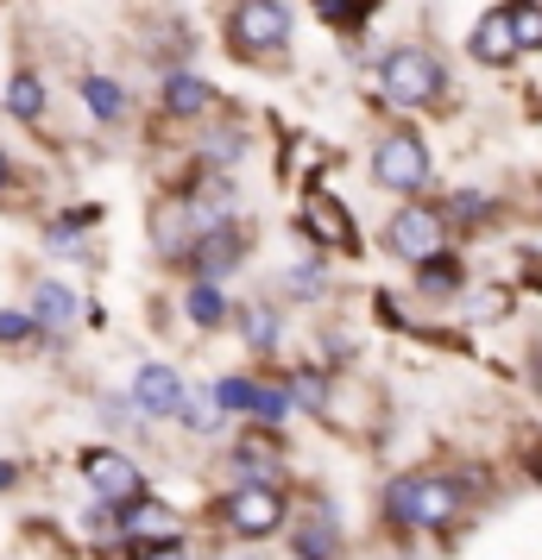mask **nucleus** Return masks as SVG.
I'll list each match as a JSON object with an SVG mask.
<instances>
[{
    "label": "nucleus",
    "instance_id": "obj_1",
    "mask_svg": "<svg viewBox=\"0 0 542 560\" xmlns=\"http://www.w3.org/2000/svg\"><path fill=\"white\" fill-rule=\"evenodd\" d=\"M385 510L404 529H441L454 510H461V485L454 479H397L391 485Z\"/></svg>",
    "mask_w": 542,
    "mask_h": 560
},
{
    "label": "nucleus",
    "instance_id": "obj_2",
    "mask_svg": "<svg viewBox=\"0 0 542 560\" xmlns=\"http://www.w3.org/2000/svg\"><path fill=\"white\" fill-rule=\"evenodd\" d=\"M379 82H385V95L397 107H423V102H436L441 95V63L423 45H397V51L385 57V70H379Z\"/></svg>",
    "mask_w": 542,
    "mask_h": 560
},
{
    "label": "nucleus",
    "instance_id": "obj_3",
    "mask_svg": "<svg viewBox=\"0 0 542 560\" xmlns=\"http://www.w3.org/2000/svg\"><path fill=\"white\" fill-rule=\"evenodd\" d=\"M290 38L285 0H240L233 7V51L240 57H278Z\"/></svg>",
    "mask_w": 542,
    "mask_h": 560
},
{
    "label": "nucleus",
    "instance_id": "obj_4",
    "mask_svg": "<svg viewBox=\"0 0 542 560\" xmlns=\"http://www.w3.org/2000/svg\"><path fill=\"white\" fill-rule=\"evenodd\" d=\"M221 523H228L233 535H272L278 523H285V491H278L272 479L240 485L228 504H221Z\"/></svg>",
    "mask_w": 542,
    "mask_h": 560
},
{
    "label": "nucleus",
    "instance_id": "obj_5",
    "mask_svg": "<svg viewBox=\"0 0 542 560\" xmlns=\"http://www.w3.org/2000/svg\"><path fill=\"white\" fill-rule=\"evenodd\" d=\"M372 177L385 183V189H423V183H429V152H423V139H416V132H391V139H379V152H372Z\"/></svg>",
    "mask_w": 542,
    "mask_h": 560
},
{
    "label": "nucleus",
    "instance_id": "obj_6",
    "mask_svg": "<svg viewBox=\"0 0 542 560\" xmlns=\"http://www.w3.org/2000/svg\"><path fill=\"white\" fill-rule=\"evenodd\" d=\"M441 240H448V228H441L436 208H404V214H397V221L385 228V246H391L397 258H411V265L436 258V253H441Z\"/></svg>",
    "mask_w": 542,
    "mask_h": 560
},
{
    "label": "nucleus",
    "instance_id": "obj_7",
    "mask_svg": "<svg viewBox=\"0 0 542 560\" xmlns=\"http://www.w3.org/2000/svg\"><path fill=\"white\" fill-rule=\"evenodd\" d=\"M82 472H89V485L102 491L107 504H127V498H139V491H146L139 466H132L127 454H114V447H95V454H82Z\"/></svg>",
    "mask_w": 542,
    "mask_h": 560
},
{
    "label": "nucleus",
    "instance_id": "obj_8",
    "mask_svg": "<svg viewBox=\"0 0 542 560\" xmlns=\"http://www.w3.org/2000/svg\"><path fill=\"white\" fill-rule=\"evenodd\" d=\"M215 404H221V409H253V416L285 422L290 397H285V390H272V384H253V378H221V384H215Z\"/></svg>",
    "mask_w": 542,
    "mask_h": 560
},
{
    "label": "nucleus",
    "instance_id": "obj_9",
    "mask_svg": "<svg viewBox=\"0 0 542 560\" xmlns=\"http://www.w3.org/2000/svg\"><path fill=\"white\" fill-rule=\"evenodd\" d=\"M132 404L146 409V416H177L183 409V378L171 365H146L139 378H132Z\"/></svg>",
    "mask_w": 542,
    "mask_h": 560
},
{
    "label": "nucleus",
    "instance_id": "obj_10",
    "mask_svg": "<svg viewBox=\"0 0 542 560\" xmlns=\"http://www.w3.org/2000/svg\"><path fill=\"white\" fill-rule=\"evenodd\" d=\"M246 258V240H240V228H203V246H196V271L203 278H221V271H233Z\"/></svg>",
    "mask_w": 542,
    "mask_h": 560
},
{
    "label": "nucleus",
    "instance_id": "obj_11",
    "mask_svg": "<svg viewBox=\"0 0 542 560\" xmlns=\"http://www.w3.org/2000/svg\"><path fill=\"white\" fill-rule=\"evenodd\" d=\"M120 535H127V541H164V535H177V523H171L164 504H152V498L139 491V498L120 504Z\"/></svg>",
    "mask_w": 542,
    "mask_h": 560
},
{
    "label": "nucleus",
    "instance_id": "obj_12",
    "mask_svg": "<svg viewBox=\"0 0 542 560\" xmlns=\"http://www.w3.org/2000/svg\"><path fill=\"white\" fill-rule=\"evenodd\" d=\"M303 214H310V228L322 233L328 246H360V240H354V221H347V208H341L335 196H328V189H315Z\"/></svg>",
    "mask_w": 542,
    "mask_h": 560
},
{
    "label": "nucleus",
    "instance_id": "obj_13",
    "mask_svg": "<svg viewBox=\"0 0 542 560\" xmlns=\"http://www.w3.org/2000/svg\"><path fill=\"white\" fill-rule=\"evenodd\" d=\"M473 57H480V63H511L517 57L511 13H486V20H480V32H473Z\"/></svg>",
    "mask_w": 542,
    "mask_h": 560
},
{
    "label": "nucleus",
    "instance_id": "obj_14",
    "mask_svg": "<svg viewBox=\"0 0 542 560\" xmlns=\"http://www.w3.org/2000/svg\"><path fill=\"white\" fill-rule=\"evenodd\" d=\"M208 102H215V95H208L203 77H171L164 82V107H171V114H203Z\"/></svg>",
    "mask_w": 542,
    "mask_h": 560
},
{
    "label": "nucleus",
    "instance_id": "obj_15",
    "mask_svg": "<svg viewBox=\"0 0 542 560\" xmlns=\"http://www.w3.org/2000/svg\"><path fill=\"white\" fill-rule=\"evenodd\" d=\"M82 102L95 107V120H120V114H127V95H120L107 77H89V82H82Z\"/></svg>",
    "mask_w": 542,
    "mask_h": 560
},
{
    "label": "nucleus",
    "instance_id": "obj_16",
    "mask_svg": "<svg viewBox=\"0 0 542 560\" xmlns=\"http://www.w3.org/2000/svg\"><path fill=\"white\" fill-rule=\"evenodd\" d=\"M505 13H511L517 51H537V45H542V7H537V0H523V7H505Z\"/></svg>",
    "mask_w": 542,
    "mask_h": 560
},
{
    "label": "nucleus",
    "instance_id": "obj_17",
    "mask_svg": "<svg viewBox=\"0 0 542 560\" xmlns=\"http://www.w3.org/2000/svg\"><path fill=\"white\" fill-rule=\"evenodd\" d=\"M38 315H45L51 328H70V315H77V296H70L64 283H38Z\"/></svg>",
    "mask_w": 542,
    "mask_h": 560
},
{
    "label": "nucleus",
    "instance_id": "obj_18",
    "mask_svg": "<svg viewBox=\"0 0 542 560\" xmlns=\"http://www.w3.org/2000/svg\"><path fill=\"white\" fill-rule=\"evenodd\" d=\"M189 315H196L203 328H221V322H228V296H221L215 283H196V290H189Z\"/></svg>",
    "mask_w": 542,
    "mask_h": 560
},
{
    "label": "nucleus",
    "instance_id": "obj_19",
    "mask_svg": "<svg viewBox=\"0 0 542 560\" xmlns=\"http://www.w3.org/2000/svg\"><path fill=\"white\" fill-rule=\"evenodd\" d=\"M38 107H45V89H38V77H13V89H7V114L38 120Z\"/></svg>",
    "mask_w": 542,
    "mask_h": 560
},
{
    "label": "nucleus",
    "instance_id": "obj_20",
    "mask_svg": "<svg viewBox=\"0 0 542 560\" xmlns=\"http://www.w3.org/2000/svg\"><path fill=\"white\" fill-rule=\"evenodd\" d=\"M416 278H423V290H429V296H448V290L461 283V271L436 253V258H423V265H416Z\"/></svg>",
    "mask_w": 542,
    "mask_h": 560
},
{
    "label": "nucleus",
    "instance_id": "obj_21",
    "mask_svg": "<svg viewBox=\"0 0 542 560\" xmlns=\"http://www.w3.org/2000/svg\"><path fill=\"white\" fill-rule=\"evenodd\" d=\"M32 334H38L32 315H20V308H7V315H0V347H20V340H32Z\"/></svg>",
    "mask_w": 542,
    "mask_h": 560
},
{
    "label": "nucleus",
    "instance_id": "obj_22",
    "mask_svg": "<svg viewBox=\"0 0 542 560\" xmlns=\"http://www.w3.org/2000/svg\"><path fill=\"white\" fill-rule=\"evenodd\" d=\"M290 390H297V404H303V409H322V404H328V384L315 378V372H297V384H290Z\"/></svg>",
    "mask_w": 542,
    "mask_h": 560
},
{
    "label": "nucleus",
    "instance_id": "obj_23",
    "mask_svg": "<svg viewBox=\"0 0 542 560\" xmlns=\"http://www.w3.org/2000/svg\"><path fill=\"white\" fill-rule=\"evenodd\" d=\"M297 555H303V560H335V535L303 529V535H297Z\"/></svg>",
    "mask_w": 542,
    "mask_h": 560
},
{
    "label": "nucleus",
    "instance_id": "obj_24",
    "mask_svg": "<svg viewBox=\"0 0 542 560\" xmlns=\"http://www.w3.org/2000/svg\"><path fill=\"white\" fill-rule=\"evenodd\" d=\"M246 340H253V347H272V340H278V322H272L265 308H246Z\"/></svg>",
    "mask_w": 542,
    "mask_h": 560
},
{
    "label": "nucleus",
    "instance_id": "obj_25",
    "mask_svg": "<svg viewBox=\"0 0 542 560\" xmlns=\"http://www.w3.org/2000/svg\"><path fill=\"white\" fill-rule=\"evenodd\" d=\"M139 560H189V555H183V541H177V535H164V541H158V548H146Z\"/></svg>",
    "mask_w": 542,
    "mask_h": 560
},
{
    "label": "nucleus",
    "instance_id": "obj_26",
    "mask_svg": "<svg viewBox=\"0 0 542 560\" xmlns=\"http://www.w3.org/2000/svg\"><path fill=\"white\" fill-rule=\"evenodd\" d=\"M454 214H461V221H480V214H486V196H461V202H454Z\"/></svg>",
    "mask_w": 542,
    "mask_h": 560
},
{
    "label": "nucleus",
    "instance_id": "obj_27",
    "mask_svg": "<svg viewBox=\"0 0 542 560\" xmlns=\"http://www.w3.org/2000/svg\"><path fill=\"white\" fill-rule=\"evenodd\" d=\"M20 479V472H13V466H7V459H0V491H7V485Z\"/></svg>",
    "mask_w": 542,
    "mask_h": 560
},
{
    "label": "nucleus",
    "instance_id": "obj_28",
    "mask_svg": "<svg viewBox=\"0 0 542 560\" xmlns=\"http://www.w3.org/2000/svg\"><path fill=\"white\" fill-rule=\"evenodd\" d=\"M537 390H542V353H537Z\"/></svg>",
    "mask_w": 542,
    "mask_h": 560
},
{
    "label": "nucleus",
    "instance_id": "obj_29",
    "mask_svg": "<svg viewBox=\"0 0 542 560\" xmlns=\"http://www.w3.org/2000/svg\"><path fill=\"white\" fill-rule=\"evenodd\" d=\"M0 183H7V158H0Z\"/></svg>",
    "mask_w": 542,
    "mask_h": 560
}]
</instances>
